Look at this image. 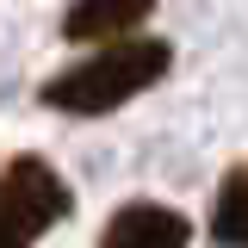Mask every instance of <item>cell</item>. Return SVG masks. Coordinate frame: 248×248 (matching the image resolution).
Masks as SVG:
<instances>
[{
	"instance_id": "277c9868",
	"label": "cell",
	"mask_w": 248,
	"mask_h": 248,
	"mask_svg": "<svg viewBox=\"0 0 248 248\" xmlns=\"http://www.w3.org/2000/svg\"><path fill=\"white\" fill-rule=\"evenodd\" d=\"M149 6L155 0H75V6L62 13V37H68V44H112V37L143 25Z\"/></svg>"
},
{
	"instance_id": "6da1fadb",
	"label": "cell",
	"mask_w": 248,
	"mask_h": 248,
	"mask_svg": "<svg viewBox=\"0 0 248 248\" xmlns=\"http://www.w3.org/2000/svg\"><path fill=\"white\" fill-rule=\"evenodd\" d=\"M168 62H174V50L161 37H112L99 56L62 68L56 81L44 87V106L75 112V118H99V112H112L124 99H137L143 87H155L168 75Z\"/></svg>"
},
{
	"instance_id": "5b68a950",
	"label": "cell",
	"mask_w": 248,
	"mask_h": 248,
	"mask_svg": "<svg viewBox=\"0 0 248 248\" xmlns=\"http://www.w3.org/2000/svg\"><path fill=\"white\" fill-rule=\"evenodd\" d=\"M211 236H217L223 248H248V161H242V168H230L223 186H217Z\"/></svg>"
},
{
	"instance_id": "3957f363",
	"label": "cell",
	"mask_w": 248,
	"mask_h": 248,
	"mask_svg": "<svg viewBox=\"0 0 248 248\" xmlns=\"http://www.w3.org/2000/svg\"><path fill=\"white\" fill-rule=\"evenodd\" d=\"M186 236H192V230H186L180 211L137 199V205L112 211V223L99 230V248H186Z\"/></svg>"
},
{
	"instance_id": "7a4b0ae2",
	"label": "cell",
	"mask_w": 248,
	"mask_h": 248,
	"mask_svg": "<svg viewBox=\"0 0 248 248\" xmlns=\"http://www.w3.org/2000/svg\"><path fill=\"white\" fill-rule=\"evenodd\" d=\"M68 211H75V199L44 155H13L0 168V248H31Z\"/></svg>"
}]
</instances>
